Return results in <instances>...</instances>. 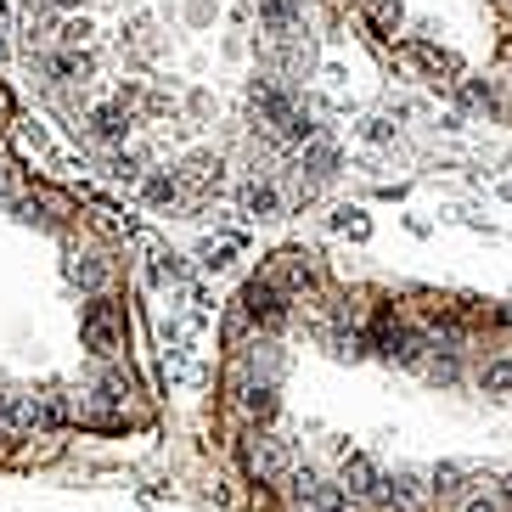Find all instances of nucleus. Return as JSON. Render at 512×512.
Wrapping results in <instances>:
<instances>
[{"label":"nucleus","instance_id":"4be33fe9","mask_svg":"<svg viewBox=\"0 0 512 512\" xmlns=\"http://www.w3.org/2000/svg\"><path fill=\"white\" fill-rule=\"evenodd\" d=\"M6 57H12V51H6V40H0V62H6Z\"/></svg>","mask_w":512,"mask_h":512},{"label":"nucleus","instance_id":"39448f33","mask_svg":"<svg viewBox=\"0 0 512 512\" xmlns=\"http://www.w3.org/2000/svg\"><path fill=\"white\" fill-rule=\"evenodd\" d=\"M175 175H181V186L192 197H209V192H220V181H226V164H220L214 152H192L186 169H175Z\"/></svg>","mask_w":512,"mask_h":512},{"label":"nucleus","instance_id":"2eb2a0df","mask_svg":"<svg viewBox=\"0 0 512 512\" xmlns=\"http://www.w3.org/2000/svg\"><path fill=\"white\" fill-rule=\"evenodd\" d=\"M355 136H361L366 147H389V141H394V124H389V119H361V124H355Z\"/></svg>","mask_w":512,"mask_h":512},{"label":"nucleus","instance_id":"9d476101","mask_svg":"<svg viewBox=\"0 0 512 512\" xmlns=\"http://www.w3.org/2000/svg\"><path fill=\"white\" fill-rule=\"evenodd\" d=\"M237 254H242V237H237V231H226V237H203V242H197V265H203V271H214V276L231 271V259H237Z\"/></svg>","mask_w":512,"mask_h":512},{"label":"nucleus","instance_id":"9b49d317","mask_svg":"<svg viewBox=\"0 0 512 512\" xmlns=\"http://www.w3.org/2000/svg\"><path fill=\"white\" fill-rule=\"evenodd\" d=\"M259 29L271 40H287L299 29V0H259Z\"/></svg>","mask_w":512,"mask_h":512},{"label":"nucleus","instance_id":"f03ea898","mask_svg":"<svg viewBox=\"0 0 512 512\" xmlns=\"http://www.w3.org/2000/svg\"><path fill=\"white\" fill-rule=\"evenodd\" d=\"M237 304L248 310V321H254V327H265V332H282V327H287V316H293V310H287V304H293V293H287V287H276L271 276L248 282Z\"/></svg>","mask_w":512,"mask_h":512},{"label":"nucleus","instance_id":"dca6fc26","mask_svg":"<svg viewBox=\"0 0 512 512\" xmlns=\"http://www.w3.org/2000/svg\"><path fill=\"white\" fill-rule=\"evenodd\" d=\"M484 389L507 394V389H512V361H490V372H484Z\"/></svg>","mask_w":512,"mask_h":512},{"label":"nucleus","instance_id":"ddd939ff","mask_svg":"<svg viewBox=\"0 0 512 512\" xmlns=\"http://www.w3.org/2000/svg\"><path fill=\"white\" fill-rule=\"evenodd\" d=\"M332 226L344 231V237H355V242H366V237H372V220H366L361 209H338V214H332Z\"/></svg>","mask_w":512,"mask_h":512},{"label":"nucleus","instance_id":"f8f14e48","mask_svg":"<svg viewBox=\"0 0 512 512\" xmlns=\"http://www.w3.org/2000/svg\"><path fill=\"white\" fill-rule=\"evenodd\" d=\"M74 276H79V287H85V293L96 299V293H102V287L113 282V265H107V259H79Z\"/></svg>","mask_w":512,"mask_h":512},{"label":"nucleus","instance_id":"6e6552de","mask_svg":"<svg viewBox=\"0 0 512 512\" xmlns=\"http://www.w3.org/2000/svg\"><path fill=\"white\" fill-rule=\"evenodd\" d=\"M237 203H242V214H248V220H276V214H282V197H276V186L259 181V175H248V181L237 186Z\"/></svg>","mask_w":512,"mask_h":512},{"label":"nucleus","instance_id":"423d86ee","mask_svg":"<svg viewBox=\"0 0 512 512\" xmlns=\"http://www.w3.org/2000/svg\"><path fill=\"white\" fill-rule=\"evenodd\" d=\"M181 197H186V186H181L175 169H152V175H141V203H147L152 214H169Z\"/></svg>","mask_w":512,"mask_h":512},{"label":"nucleus","instance_id":"6ab92c4d","mask_svg":"<svg viewBox=\"0 0 512 512\" xmlns=\"http://www.w3.org/2000/svg\"><path fill=\"white\" fill-rule=\"evenodd\" d=\"M46 6H51V12H62V17H74L79 6H85V0H46Z\"/></svg>","mask_w":512,"mask_h":512},{"label":"nucleus","instance_id":"a211bd4d","mask_svg":"<svg viewBox=\"0 0 512 512\" xmlns=\"http://www.w3.org/2000/svg\"><path fill=\"white\" fill-rule=\"evenodd\" d=\"M462 512H501V496H473L462 501Z\"/></svg>","mask_w":512,"mask_h":512},{"label":"nucleus","instance_id":"412c9836","mask_svg":"<svg viewBox=\"0 0 512 512\" xmlns=\"http://www.w3.org/2000/svg\"><path fill=\"white\" fill-rule=\"evenodd\" d=\"M6 113H12V102H6V91H0V119H6Z\"/></svg>","mask_w":512,"mask_h":512},{"label":"nucleus","instance_id":"7ed1b4c3","mask_svg":"<svg viewBox=\"0 0 512 512\" xmlns=\"http://www.w3.org/2000/svg\"><path fill=\"white\" fill-rule=\"evenodd\" d=\"M338 484H344L349 501H377V507H383V490H389V479L377 473V462L366 451H338Z\"/></svg>","mask_w":512,"mask_h":512},{"label":"nucleus","instance_id":"0eeeda50","mask_svg":"<svg viewBox=\"0 0 512 512\" xmlns=\"http://www.w3.org/2000/svg\"><path fill=\"white\" fill-rule=\"evenodd\" d=\"M147 276H152V287H169V293H181V287L192 282L186 259H181V254H169L164 242H152V248H147Z\"/></svg>","mask_w":512,"mask_h":512},{"label":"nucleus","instance_id":"20e7f679","mask_svg":"<svg viewBox=\"0 0 512 512\" xmlns=\"http://www.w3.org/2000/svg\"><path fill=\"white\" fill-rule=\"evenodd\" d=\"M282 473H293V439L287 434H254V445H248V479L271 484V479H282Z\"/></svg>","mask_w":512,"mask_h":512},{"label":"nucleus","instance_id":"1a4fd4ad","mask_svg":"<svg viewBox=\"0 0 512 512\" xmlns=\"http://www.w3.org/2000/svg\"><path fill=\"white\" fill-rule=\"evenodd\" d=\"M130 124H136V119H130V107L107 102V107H96V113H91V136L107 141V147H119V141L130 136Z\"/></svg>","mask_w":512,"mask_h":512},{"label":"nucleus","instance_id":"4468645a","mask_svg":"<svg viewBox=\"0 0 512 512\" xmlns=\"http://www.w3.org/2000/svg\"><path fill=\"white\" fill-rule=\"evenodd\" d=\"M366 17H372L383 34H394L400 29V0H366Z\"/></svg>","mask_w":512,"mask_h":512},{"label":"nucleus","instance_id":"f3484780","mask_svg":"<svg viewBox=\"0 0 512 512\" xmlns=\"http://www.w3.org/2000/svg\"><path fill=\"white\" fill-rule=\"evenodd\" d=\"M17 186H23V181H17V169L6 164V158H0V203H17V197H23Z\"/></svg>","mask_w":512,"mask_h":512},{"label":"nucleus","instance_id":"aec40b11","mask_svg":"<svg viewBox=\"0 0 512 512\" xmlns=\"http://www.w3.org/2000/svg\"><path fill=\"white\" fill-rule=\"evenodd\" d=\"M12 34V0H0V40Z\"/></svg>","mask_w":512,"mask_h":512},{"label":"nucleus","instance_id":"f257e3e1","mask_svg":"<svg viewBox=\"0 0 512 512\" xmlns=\"http://www.w3.org/2000/svg\"><path fill=\"white\" fill-rule=\"evenodd\" d=\"M79 338H85V349L102 355V361H107V355H119V344H124V310L107 299V293H96V299L79 310Z\"/></svg>","mask_w":512,"mask_h":512}]
</instances>
